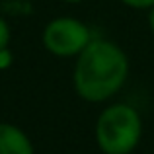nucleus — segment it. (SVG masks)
Returning a JSON list of instances; mask_svg holds the SVG:
<instances>
[{
	"label": "nucleus",
	"instance_id": "obj_1",
	"mask_svg": "<svg viewBox=\"0 0 154 154\" xmlns=\"http://www.w3.org/2000/svg\"><path fill=\"white\" fill-rule=\"evenodd\" d=\"M129 72L125 53L109 41H90L74 68V88L88 102H103L113 96Z\"/></svg>",
	"mask_w": 154,
	"mask_h": 154
},
{
	"label": "nucleus",
	"instance_id": "obj_6",
	"mask_svg": "<svg viewBox=\"0 0 154 154\" xmlns=\"http://www.w3.org/2000/svg\"><path fill=\"white\" fill-rule=\"evenodd\" d=\"M127 6H133V8H150L154 6V0H123Z\"/></svg>",
	"mask_w": 154,
	"mask_h": 154
},
{
	"label": "nucleus",
	"instance_id": "obj_9",
	"mask_svg": "<svg viewBox=\"0 0 154 154\" xmlns=\"http://www.w3.org/2000/svg\"><path fill=\"white\" fill-rule=\"evenodd\" d=\"M66 2H80V0H66Z\"/></svg>",
	"mask_w": 154,
	"mask_h": 154
},
{
	"label": "nucleus",
	"instance_id": "obj_4",
	"mask_svg": "<svg viewBox=\"0 0 154 154\" xmlns=\"http://www.w3.org/2000/svg\"><path fill=\"white\" fill-rule=\"evenodd\" d=\"M0 154H33V144L22 129L0 123Z\"/></svg>",
	"mask_w": 154,
	"mask_h": 154
},
{
	"label": "nucleus",
	"instance_id": "obj_3",
	"mask_svg": "<svg viewBox=\"0 0 154 154\" xmlns=\"http://www.w3.org/2000/svg\"><path fill=\"white\" fill-rule=\"evenodd\" d=\"M43 43L59 57L78 55L90 43V31L74 18H57L43 31Z\"/></svg>",
	"mask_w": 154,
	"mask_h": 154
},
{
	"label": "nucleus",
	"instance_id": "obj_8",
	"mask_svg": "<svg viewBox=\"0 0 154 154\" xmlns=\"http://www.w3.org/2000/svg\"><path fill=\"white\" fill-rule=\"evenodd\" d=\"M150 27H152V31H154V6H152V12H150Z\"/></svg>",
	"mask_w": 154,
	"mask_h": 154
},
{
	"label": "nucleus",
	"instance_id": "obj_5",
	"mask_svg": "<svg viewBox=\"0 0 154 154\" xmlns=\"http://www.w3.org/2000/svg\"><path fill=\"white\" fill-rule=\"evenodd\" d=\"M8 41H10V29H8V23L0 18V49H6Z\"/></svg>",
	"mask_w": 154,
	"mask_h": 154
},
{
	"label": "nucleus",
	"instance_id": "obj_2",
	"mask_svg": "<svg viewBox=\"0 0 154 154\" xmlns=\"http://www.w3.org/2000/svg\"><path fill=\"white\" fill-rule=\"evenodd\" d=\"M143 135L140 115L127 103H115L100 115L96 140L103 154H129L135 150Z\"/></svg>",
	"mask_w": 154,
	"mask_h": 154
},
{
	"label": "nucleus",
	"instance_id": "obj_7",
	"mask_svg": "<svg viewBox=\"0 0 154 154\" xmlns=\"http://www.w3.org/2000/svg\"><path fill=\"white\" fill-rule=\"evenodd\" d=\"M10 63H12V55H10V51H8V49H0V68L10 66Z\"/></svg>",
	"mask_w": 154,
	"mask_h": 154
}]
</instances>
